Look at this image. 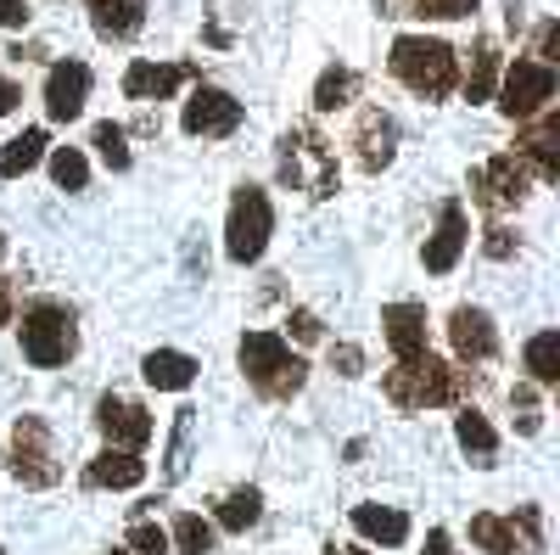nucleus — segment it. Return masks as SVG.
<instances>
[{
	"label": "nucleus",
	"instance_id": "obj_1",
	"mask_svg": "<svg viewBox=\"0 0 560 555\" xmlns=\"http://www.w3.org/2000/svg\"><path fill=\"white\" fill-rule=\"evenodd\" d=\"M242 370H247V382L264 393V398H292L303 393L308 382V365L280 343L275 332H247L242 337Z\"/></svg>",
	"mask_w": 560,
	"mask_h": 555
},
{
	"label": "nucleus",
	"instance_id": "obj_2",
	"mask_svg": "<svg viewBox=\"0 0 560 555\" xmlns=\"http://www.w3.org/2000/svg\"><path fill=\"white\" fill-rule=\"evenodd\" d=\"M393 73L415 90V96H427V102H438V96H448L454 90V51L443 39H427V34H404V39H393Z\"/></svg>",
	"mask_w": 560,
	"mask_h": 555
},
{
	"label": "nucleus",
	"instance_id": "obj_3",
	"mask_svg": "<svg viewBox=\"0 0 560 555\" xmlns=\"http://www.w3.org/2000/svg\"><path fill=\"white\" fill-rule=\"evenodd\" d=\"M465 393V370H448L443 359H409L387 370V398L398 409H427V404H454Z\"/></svg>",
	"mask_w": 560,
	"mask_h": 555
},
{
	"label": "nucleus",
	"instance_id": "obj_4",
	"mask_svg": "<svg viewBox=\"0 0 560 555\" xmlns=\"http://www.w3.org/2000/svg\"><path fill=\"white\" fill-rule=\"evenodd\" d=\"M269 230H275V208L258 185H242L236 203H230V224H224V253L236 264H258L269 247Z\"/></svg>",
	"mask_w": 560,
	"mask_h": 555
},
{
	"label": "nucleus",
	"instance_id": "obj_5",
	"mask_svg": "<svg viewBox=\"0 0 560 555\" xmlns=\"http://www.w3.org/2000/svg\"><path fill=\"white\" fill-rule=\"evenodd\" d=\"M73 348H79V332H73V314L62 303H34L23 314V354H28V365H39V370L68 365Z\"/></svg>",
	"mask_w": 560,
	"mask_h": 555
},
{
	"label": "nucleus",
	"instance_id": "obj_6",
	"mask_svg": "<svg viewBox=\"0 0 560 555\" xmlns=\"http://www.w3.org/2000/svg\"><path fill=\"white\" fill-rule=\"evenodd\" d=\"M12 477L23 488H51L62 477L57 466V449H51V432H45L39 415H23V421L12 427Z\"/></svg>",
	"mask_w": 560,
	"mask_h": 555
},
{
	"label": "nucleus",
	"instance_id": "obj_7",
	"mask_svg": "<svg viewBox=\"0 0 560 555\" xmlns=\"http://www.w3.org/2000/svg\"><path fill=\"white\" fill-rule=\"evenodd\" d=\"M555 102V68H544V62H533V57H516L504 68V84H499V107H504V118H538L544 107Z\"/></svg>",
	"mask_w": 560,
	"mask_h": 555
},
{
	"label": "nucleus",
	"instance_id": "obj_8",
	"mask_svg": "<svg viewBox=\"0 0 560 555\" xmlns=\"http://www.w3.org/2000/svg\"><path fill=\"white\" fill-rule=\"evenodd\" d=\"M527 180H533V169L516 158V152H499L493 163H482L477 174H471V192H477V208L482 213H499V208H516L522 197H527Z\"/></svg>",
	"mask_w": 560,
	"mask_h": 555
},
{
	"label": "nucleus",
	"instance_id": "obj_9",
	"mask_svg": "<svg viewBox=\"0 0 560 555\" xmlns=\"http://www.w3.org/2000/svg\"><path fill=\"white\" fill-rule=\"evenodd\" d=\"M185 135H230L242 124V102L230 90H213V84H197V96L185 102Z\"/></svg>",
	"mask_w": 560,
	"mask_h": 555
},
{
	"label": "nucleus",
	"instance_id": "obj_10",
	"mask_svg": "<svg viewBox=\"0 0 560 555\" xmlns=\"http://www.w3.org/2000/svg\"><path fill=\"white\" fill-rule=\"evenodd\" d=\"M96 427L107 432L113 449H140V443L152 438V415L140 409L135 398H113V393H107V398L96 404Z\"/></svg>",
	"mask_w": 560,
	"mask_h": 555
},
{
	"label": "nucleus",
	"instance_id": "obj_11",
	"mask_svg": "<svg viewBox=\"0 0 560 555\" xmlns=\"http://www.w3.org/2000/svg\"><path fill=\"white\" fill-rule=\"evenodd\" d=\"M465 242H471V219H465V208L459 203H443V213H438V230H432V242H427V269L432 275H448L454 264H459V253H465Z\"/></svg>",
	"mask_w": 560,
	"mask_h": 555
},
{
	"label": "nucleus",
	"instance_id": "obj_12",
	"mask_svg": "<svg viewBox=\"0 0 560 555\" xmlns=\"http://www.w3.org/2000/svg\"><path fill=\"white\" fill-rule=\"evenodd\" d=\"M84 96H90V68L84 62H57L51 79H45V113L57 124H73L84 113Z\"/></svg>",
	"mask_w": 560,
	"mask_h": 555
},
{
	"label": "nucleus",
	"instance_id": "obj_13",
	"mask_svg": "<svg viewBox=\"0 0 560 555\" xmlns=\"http://www.w3.org/2000/svg\"><path fill=\"white\" fill-rule=\"evenodd\" d=\"M382 326H387V343H393L398 365L427 359V309H420V303H387Z\"/></svg>",
	"mask_w": 560,
	"mask_h": 555
},
{
	"label": "nucleus",
	"instance_id": "obj_14",
	"mask_svg": "<svg viewBox=\"0 0 560 555\" xmlns=\"http://www.w3.org/2000/svg\"><path fill=\"white\" fill-rule=\"evenodd\" d=\"M191 73H197L191 62H168V68H158V62H129L124 96H129V102H163V96H174V90L191 79Z\"/></svg>",
	"mask_w": 560,
	"mask_h": 555
},
{
	"label": "nucleus",
	"instance_id": "obj_15",
	"mask_svg": "<svg viewBox=\"0 0 560 555\" xmlns=\"http://www.w3.org/2000/svg\"><path fill=\"white\" fill-rule=\"evenodd\" d=\"M393 141H398V129L382 107H364L359 113V135H353V147H359V169H387L393 163Z\"/></svg>",
	"mask_w": 560,
	"mask_h": 555
},
{
	"label": "nucleus",
	"instance_id": "obj_16",
	"mask_svg": "<svg viewBox=\"0 0 560 555\" xmlns=\"http://www.w3.org/2000/svg\"><path fill=\"white\" fill-rule=\"evenodd\" d=\"M448 343L459 359H493L499 337H493V320L482 309H454L448 314Z\"/></svg>",
	"mask_w": 560,
	"mask_h": 555
},
{
	"label": "nucleus",
	"instance_id": "obj_17",
	"mask_svg": "<svg viewBox=\"0 0 560 555\" xmlns=\"http://www.w3.org/2000/svg\"><path fill=\"white\" fill-rule=\"evenodd\" d=\"M516 158L538 169V180H560V118L549 113L544 124L522 129V141H516Z\"/></svg>",
	"mask_w": 560,
	"mask_h": 555
},
{
	"label": "nucleus",
	"instance_id": "obj_18",
	"mask_svg": "<svg viewBox=\"0 0 560 555\" xmlns=\"http://www.w3.org/2000/svg\"><path fill=\"white\" fill-rule=\"evenodd\" d=\"M140 477H147V460H140L135 449H107V454H96L84 466L90 488H135Z\"/></svg>",
	"mask_w": 560,
	"mask_h": 555
},
{
	"label": "nucleus",
	"instance_id": "obj_19",
	"mask_svg": "<svg viewBox=\"0 0 560 555\" xmlns=\"http://www.w3.org/2000/svg\"><path fill=\"white\" fill-rule=\"evenodd\" d=\"M140 377H147L152 388H163V393H185V388L197 382V359L191 354H174V348H158V354L140 359Z\"/></svg>",
	"mask_w": 560,
	"mask_h": 555
},
{
	"label": "nucleus",
	"instance_id": "obj_20",
	"mask_svg": "<svg viewBox=\"0 0 560 555\" xmlns=\"http://www.w3.org/2000/svg\"><path fill=\"white\" fill-rule=\"evenodd\" d=\"M90 12H96L102 39H129V34H140V23H147V0H90Z\"/></svg>",
	"mask_w": 560,
	"mask_h": 555
},
{
	"label": "nucleus",
	"instance_id": "obj_21",
	"mask_svg": "<svg viewBox=\"0 0 560 555\" xmlns=\"http://www.w3.org/2000/svg\"><path fill=\"white\" fill-rule=\"evenodd\" d=\"M353 528L376 544H404L409 539V517L393 511V505H353Z\"/></svg>",
	"mask_w": 560,
	"mask_h": 555
},
{
	"label": "nucleus",
	"instance_id": "obj_22",
	"mask_svg": "<svg viewBox=\"0 0 560 555\" xmlns=\"http://www.w3.org/2000/svg\"><path fill=\"white\" fill-rule=\"evenodd\" d=\"M454 438H459V449L471 454L477 466H493V449H499V438H493V427H488V415L465 409L459 421H454Z\"/></svg>",
	"mask_w": 560,
	"mask_h": 555
},
{
	"label": "nucleus",
	"instance_id": "obj_23",
	"mask_svg": "<svg viewBox=\"0 0 560 555\" xmlns=\"http://www.w3.org/2000/svg\"><path fill=\"white\" fill-rule=\"evenodd\" d=\"M382 18H471L477 0H376Z\"/></svg>",
	"mask_w": 560,
	"mask_h": 555
},
{
	"label": "nucleus",
	"instance_id": "obj_24",
	"mask_svg": "<svg viewBox=\"0 0 560 555\" xmlns=\"http://www.w3.org/2000/svg\"><path fill=\"white\" fill-rule=\"evenodd\" d=\"M493 90H499V51H493V39H477L471 79H465V102H493Z\"/></svg>",
	"mask_w": 560,
	"mask_h": 555
},
{
	"label": "nucleus",
	"instance_id": "obj_25",
	"mask_svg": "<svg viewBox=\"0 0 560 555\" xmlns=\"http://www.w3.org/2000/svg\"><path fill=\"white\" fill-rule=\"evenodd\" d=\"M45 147H51V141H45V129H23L18 141H7V152H0V174H7V180H23V174L45 158Z\"/></svg>",
	"mask_w": 560,
	"mask_h": 555
},
{
	"label": "nucleus",
	"instance_id": "obj_26",
	"mask_svg": "<svg viewBox=\"0 0 560 555\" xmlns=\"http://www.w3.org/2000/svg\"><path fill=\"white\" fill-rule=\"evenodd\" d=\"M258 517H264V494L258 488H236V494L219 499V528H230V533H247Z\"/></svg>",
	"mask_w": 560,
	"mask_h": 555
},
{
	"label": "nucleus",
	"instance_id": "obj_27",
	"mask_svg": "<svg viewBox=\"0 0 560 555\" xmlns=\"http://www.w3.org/2000/svg\"><path fill=\"white\" fill-rule=\"evenodd\" d=\"M471 539H477L488 555H516V550H522L516 522H504V517H471Z\"/></svg>",
	"mask_w": 560,
	"mask_h": 555
},
{
	"label": "nucleus",
	"instance_id": "obj_28",
	"mask_svg": "<svg viewBox=\"0 0 560 555\" xmlns=\"http://www.w3.org/2000/svg\"><path fill=\"white\" fill-rule=\"evenodd\" d=\"M527 370H533V382H560V332H538L527 343Z\"/></svg>",
	"mask_w": 560,
	"mask_h": 555
},
{
	"label": "nucleus",
	"instance_id": "obj_29",
	"mask_svg": "<svg viewBox=\"0 0 560 555\" xmlns=\"http://www.w3.org/2000/svg\"><path fill=\"white\" fill-rule=\"evenodd\" d=\"M348 96H353V73L348 68H325L319 84H314V107L319 113H337V107H348Z\"/></svg>",
	"mask_w": 560,
	"mask_h": 555
},
{
	"label": "nucleus",
	"instance_id": "obj_30",
	"mask_svg": "<svg viewBox=\"0 0 560 555\" xmlns=\"http://www.w3.org/2000/svg\"><path fill=\"white\" fill-rule=\"evenodd\" d=\"M51 180L62 185V192H84V180H90V163H84V152H73V147H57V152H51Z\"/></svg>",
	"mask_w": 560,
	"mask_h": 555
},
{
	"label": "nucleus",
	"instance_id": "obj_31",
	"mask_svg": "<svg viewBox=\"0 0 560 555\" xmlns=\"http://www.w3.org/2000/svg\"><path fill=\"white\" fill-rule=\"evenodd\" d=\"M168 539L179 544V555H208V550H213V528H208L202 517H179Z\"/></svg>",
	"mask_w": 560,
	"mask_h": 555
},
{
	"label": "nucleus",
	"instance_id": "obj_32",
	"mask_svg": "<svg viewBox=\"0 0 560 555\" xmlns=\"http://www.w3.org/2000/svg\"><path fill=\"white\" fill-rule=\"evenodd\" d=\"M90 141H96V152H102L107 169H129V141H124L118 124H96V135H90Z\"/></svg>",
	"mask_w": 560,
	"mask_h": 555
},
{
	"label": "nucleus",
	"instance_id": "obj_33",
	"mask_svg": "<svg viewBox=\"0 0 560 555\" xmlns=\"http://www.w3.org/2000/svg\"><path fill=\"white\" fill-rule=\"evenodd\" d=\"M129 550H135V555H163V550H168V533H163L158 522H135V528H129Z\"/></svg>",
	"mask_w": 560,
	"mask_h": 555
},
{
	"label": "nucleus",
	"instance_id": "obj_34",
	"mask_svg": "<svg viewBox=\"0 0 560 555\" xmlns=\"http://www.w3.org/2000/svg\"><path fill=\"white\" fill-rule=\"evenodd\" d=\"M287 326H292V337H298V343H319V320H314L308 309H292Z\"/></svg>",
	"mask_w": 560,
	"mask_h": 555
},
{
	"label": "nucleus",
	"instance_id": "obj_35",
	"mask_svg": "<svg viewBox=\"0 0 560 555\" xmlns=\"http://www.w3.org/2000/svg\"><path fill=\"white\" fill-rule=\"evenodd\" d=\"M331 365L342 370V377H359V365H364V354H359L353 343H337V348H331Z\"/></svg>",
	"mask_w": 560,
	"mask_h": 555
},
{
	"label": "nucleus",
	"instance_id": "obj_36",
	"mask_svg": "<svg viewBox=\"0 0 560 555\" xmlns=\"http://www.w3.org/2000/svg\"><path fill=\"white\" fill-rule=\"evenodd\" d=\"M28 23V0H0V28H23Z\"/></svg>",
	"mask_w": 560,
	"mask_h": 555
},
{
	"label": "nucleus",
	"instance_id": "obj_37",
	"mask_svg": "<svg viewBox=\"0 0 560 555\" xmlns=\"http://www.w3.org/2000/svg\"><path fill=\"white\" fill-rule=\"evenodd\" d=\"M555 45H560V28L544 23V28H538V62H544V68H555Z\"/></svg>",
	"mask_w": 560,
	"mask_h": 555
},
{
	"label": "nucleus",
	"instance_id": "obj_38",
	"mask_svg": "<svg viewBox=\"0 0 560 555\" xmlns=\"http://www.w3.org/2000/svg\"><path fill=\"white\" fill-rule=\"evenodd\" d=\"M510 253H516V242H510V230H488V258H510Z\"/></svg>",
	"mask_w": 560,
	"mask_h": 555
},
{
	"label": "nucleus",
	"instance_id": "obj_39",
	"mask_svg": "<svg viewBox=\"0 0 560 555\" xmlns=\"http://www.w3.org/2000/svg\"><path fill=\"white\" fill-rule=\"evenodd\" d=\"M18 102H23V90H18V84H12L7 73H0V118H7V113H12Z\"/></svg>",
	"mask_w": 560,
	"mask_h": 555
},
{
	"label": "nucleus",
	"instance_id": "obj_40",
	"mask_svg": "<svg viewBox=\"0 0 560 555\" xmlns=\"http://www.w3.org/2000/svg\"><path fill=\"white\" fill-rule=\"evenodd\" d=\"M420 555H454V539H448L443 528H432V533H427V550H420Z\"/></svg>",
	"mask_w": 560,
	"mask_h": 555
},
{
	"label": "nucleus",
	"instance_id": "obj_41",
	"mask_svg": "<svg viewBox=\"0 0 560 555\" xmlns=\"http://www.w3.org/2000/svg\"><path fill=\"white\" fill-rule=\"evenodd\" d=\"M7 320H12V287L0 281V326H7Z\"/></svg>",
	"mask_w": 560,
	"mask_h": 555
},
{
	"label": "nucleus",
	"instance_id": "obj_42",
	"mask_svg": "<svg viewBox=\"0 0 560 555\" xmlns=\"http://www.w3.org/2000/svg\"><path fill=\"white\" fill-rule=\"evenodd\" d=\"M342 555H370V550H342Z\"/></svg>",
	"mask_w": 560,
	"mask_h": 555
},
{
	"label": "nucleus",
	"instance_id": "obj_43",
	"mask_svg": "<svg viewBox=\"0 0 560 555\" xmlns=\"http://www.w3.org/2000/svg\"><path fill=\"white\" fill-rule=\"evenodd\" d=\"M325 555H342V550H337V544H331V550H325Z\"/></svg>",
	"mask_w": 560,
	"mask_h": 555
},
{
	"label": "nucleus",
	"instance_id": "obj_44",
	"mask_svg": "<svg viewBox=\"0 0 560 555\" xmlns=\"http://www.w3.org/2000/svg\"><path fill=\"white\" fill-rule=\"evenodd\" d=\"M107 555H129V550H107Z\"/></svg>",
	"mask_w": 560,
	"mask_h": 555
},
{
	"label": "nucleus",
	"instance_id": "obj_45",
	"mask_svg": "<svg viewBox=\"0 0 560 555\" xmlns=\"http://www.w3.org/2000/svg\"><path fill=\"white\" fill-rule=\"evenodd\" d=\"M0 253H7V236H0Z\"/></svg>",
	"mask_w": 560,
	"mask_h": 555
}]
</instances>
